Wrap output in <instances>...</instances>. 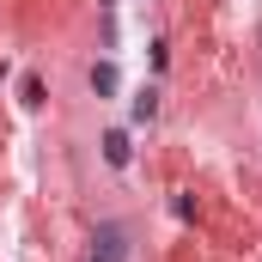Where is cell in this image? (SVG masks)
I'll use <instances>...</instances> for the list:
<instances>
[{
  "mask_svg": "<svg viewBox=\"0 0 262 262\" xmlns=\"http://www.w3.org/2000/svg\"><path fill=\"white\" fill-rule=\"evenodd\" d=\"M128 116H134V122H152V116H159V92H152V85H140V92H134Z\"/></svg>",
  "mask_w": 262,
  "mask_h": 262,
  "instance_id": "cell-3",
  "label": "cell"
},
{
  "mask_svg": "<svg viewBox=\"0 0 262 262\" xmlns=\"http://www.w3.org/2000/svg\"><path fill=\"white\" fill-rule=\"evenodd\" d=\"M122 238H128L122 226H98V250H104V262H122V250H128Z\"/></svg>",
  "mask_w": 262,
  "mask_h": 262,
  "instance_id": "cell-2",
  "label": "cell"
},
{
  "mask_svg": "<svg viewBox=\"0 0 262 262\" xmlns=\"http://www.w3.org/2000/svg\"><path fill=\"white\" fill-rule=\"evenodd\" d=\"M128 159H134L128 134H122V128H110V134H104V165H110V171H128Z\"/></svg>",
  "mask_w": 262,
  "mask_h": 262,
  "instance_id": "cell-1",
  "label": "cell"
},
{
  "mask_svg": "<svg viewBox=\"0 0 262 262\" xmlns=\"http://www.w3.org/2000/svg\"><path fill=\"white\" fill-rule=\"evenodd\" d=\"M116 85H122V73H116V61H98V67H92V92H98V98H110Z\"/></svg>",
  "mask_w": 262,
  "mask_h": 262,
  "instance_id": "cell-4",
  "label": "cell"
}]
</instances>
